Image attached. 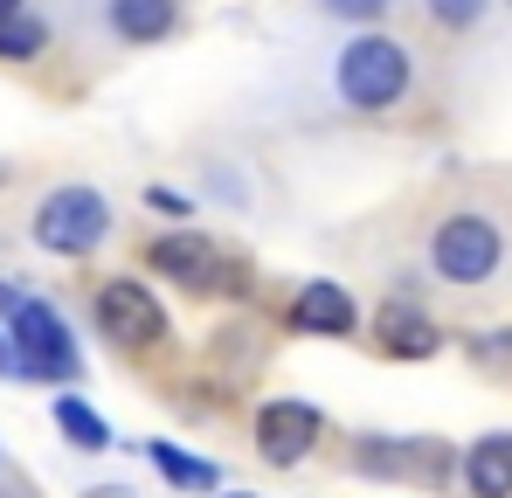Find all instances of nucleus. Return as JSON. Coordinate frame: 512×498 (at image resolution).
I'll return each instance as SVG.
<instances>
[{
  "instance_id": "nucleus-1",
  "label": "nucleus",
  "mask_w": 512,
  "mask_h": 498,
  "mask_svg": "<svg viewBox=\"0 0 512 498\" xmlns=\"http://www.w3.org/2000/svg\"><path fill=\"white\" fill-rule=\"evenodd\" d=\"M409 83H416V56L395 35H374V28L353 35L340 49V63H333V90L353 111H395L409 97Z\"/></svg>"
},
{
  "instance_id": "nucleus-2",
  "label": "nucleus",
  "mask_w": 512,
  "mask_h": 498,
  "mask_svg": "<svg viewBox=\"0 0 512 498\" xmlns=\"http://www.w3.org/2000/svg\"><path fill=\"white\" fill-rule=\"evenodd\" d=\"M7 332H14V353H21V381H42V388L84 381V353H77V339H70L56 305L21 298V312L7 319Z\"/></svg>"
},
{
  "instance_id": "nucleus-3",
  "label": "nucleus",
  "mask_w": 512,
  "mask_h": 498,
  "mask_svg": "<svg viewBox=\"0 0 512 498\" xmlns=\"http://www.w3.org/2000/svg\"><path fill=\"white\" fill-rule=\"evenodd\" d=\"M35 243L49 249V256H90V249L111 236V201L97 194V187H56V194H42V208H35Z\"/></svg>"
},
{
  "instance_id": "nucleus-4",
  "label": "nucleus",
  "mask_w": 512,
  "mask_h": 498,
  "mask_svg": "<svg viewBox=\"0 0 512 498\" xmlns=\"http://www.w3.org/2000/svg\"><path fill=\"white\" fill-rule=\"evenodd\" d=\"M499 256H506V236H499V222L492 215H443L436 222V236H429V270L443 277V284H485L492 270H499Z\"/></svg>"
},
{
  "instance_id": "nucleus-5",
  "label": "nucleus",
  "mask_w": 512,
  "mask_h": 498,
  "mask_svg": "<svg viewBox=\"0 0 512 498\" xmlns=\"http://www.w3.org/2000/svg\"><path fill=\"white\" fill-rule=\"evenodd\" d=\"M90 312H97V332L111 339V346H160L167 339V305L139 284V277H104L97 284V298H90Z\"/></svg>"
},
{
  "instance_id": "nucleus-6",
  "label": "nucleus",
  "mask_w": 512,
  "mask_h": 498,
  "mask_svg": "<svg viewBox=\"0 0 512 498\" xmlns=\"http://www.w3.org/2000/svg\"><path fill=\"white\" fill-rule=\"evenodd\" d=\"M319 436H326V415L312 409V402H263L256 409V450H263V464H305L312 450H319Z\"/></svg>"
},
{
  "instance_id": "nucleus-7",
  "label": "nucleus",
  "mask_w": 512,
  "mask_h": 498,
  "mask_svg": "<svg viewBox=\"0 0 512 498\" xmlns=\"http://www.w3.org/2000/svg\"><path fill=\"white\" fill-rule=\"evenodd\" d=\"M146 263H153L160 277H173V284H187V291H222V284H229V256L208 243L201 229H173V236H160V243L146 249Z\"/></svg>"
},
{
  "instance_id": "nucleus-8",
  "label": "nucleus",
  "mask_w": 512,
  "mask_h": 498,
  "mask_svg": "<svg viewBox=\"0 0 512 498\" xmlns=\"http://www.w3.org/2000/svg\"><path fill=\"white\" fill-rule=\"evenodd\" d=\"M291 332H305V339H346V332L360 326V305H353V291L333 284V277H312V284H298V298H291Z\"/></svg>"
},
{
  "instance_id": "nucleus-9",
  "label": "nucleus",
  "mask_w": 512,
  "mask_h": 498,
  "mask_svg": "<svg viewBox=\"0 0 512 498\" xmlns=\"http://www.w3.org/2000/svg\"><path fill=\"white\" fill-rule=\"evenodd\" d=\"M104 21H111L118 42L153 49V42H167L180 28V0H104Z\"/></svg>"
},
{
  "instance_id": "nucleus-10",
  "label": "nucleus",
  "mask_w": 512,
  "mask_h": 498,
  "mask_svg": "<svg viewBox=\"0 0 512 498\" xmlns=\"http://www.w3.org/2000/svg\"><path fill=\"white\" fill-rule=\"evenodd\" d=\"M374 339L395 353V360H429V353H443V326L416 312V305H388L381 319H374Z\"/></svg>"
},
{
  "instance_id": "nucleus-11",
  "label": "nucleus",
  "mask_w": 512,
  "mask_h": 498,
  "mask_svg": "<svg viewBox=\"0 0 512 498\" xmlns=\"http://www.w3.org/2000/svg\"><path fill=\"white\" fill-rule=\"evenodd\" d=\"M464 485L478 498H512V429H492L464 450Z\"/></svg>"
},
{
  "instance_id": "nucleus-12",
  "label": "nucleus",
  "mask_w": 512,
  "mask_h": 498,
  "mask_svg": "<svg viewBox=\"0 0 512 498\" xmlns=\"http://www.w3.org/2000/svg\"><path fill=\"white\" fill-rule=\"evenodd\" d=\"M146 457H153V471L167 478L173 492H222V471L208 457H187L180 443H146Z\"/></svg>"
},
{
  "instance_id": "nucleus-13",
  "label": "nucleus",
  "mask_w": 512,
  "mask_h": 498,
  "mask_svg": "<svg viewBox=\"0 0 512 498\" xmlns=\"http://www.w3.org/2000/svg\"><path fill=\"white\" fill-rule=\"evenodd\" d=\"M56 429H63V443H77V450H111V422L90 409L84 395H56Z\"/></svg>"
},
{
  "instance_id": "nucleus-14",
  "label": "nucleus",
  "mask_w": 512,
  "mask_h": 498,
  "mask_svg": "<svg viewBox=\"0 0 512 498\" xmlns=\"http://www.w3.org/2000/svg\"><path fill=\"white\" fill-rule=\"evenodd\" d=\"M42 49H49V21H35L28 7L0 14V63H35Z\"/></svg>"
},
{
  "instance_id": "nucleus-15",
  "label": "nucleus",
  "mask_w": 512,
  "mask_h": 498,
  "mask_svg": "<svg viewBox=\"0 0 512 498\" xmlns=\"http://www.w3.org/2000/svg\"><path fill=\"white\" fill-rule=\"evenodd\" d=\"M423 7H429V21H436V28H478L492 0H423Z\"/></svg>"
},
{
  "instance_id": "nucleus-16",
  "label": "nucleus",
  "mask_w": 512,
  "mask_h": 498,
  "mask_svg": "<svg viewBox=\"0 0 512 498\" xmlns=\"http://www.w3.org/2000/svg\"><path fill=\"white\" fill-rule=\"evenodd\" d=\"M146 208H160V215H173V222H187V215H194V201H187V194H173V187H146Z\"/></svg>"
},
{
  "instance_id": "nucleus-17",
  "label": "nucleus",
  "mask_w": 512,
  "mask_h": 498,
  "mask_svg": "<svg viewBox=\"0 0 512 498\" xmlns=\"http://www.w3.org/2000/svg\"><path fill=\"white\" fill-rule=\"evenodd\" d=\"M7 374L21 381V353H14V332H7V319H0V381H7Z\"/></svg>"
},
{
  "instance_id": "nucleus-18",
  "label": "nucleus",
  "mask_w": 512,
  "mask_h": 498,
  "mask_svg": "<svg viewBox=\"0 0 512 498\" xmlns=\"http://www.w3.org/2000/svg\"><path fill=\"white\" fill-rule=\"evenodd\" d=\"M326 7H333V14H353V21H374L388 0H326Z\"/></svg>"
},
{
  "instance_id": "nucleus-19",
  "label": "nucleus",
  "mask_w": 512,
  "mask_h": 498,
  "mask_svg": "<svg viewBox=\"0 0 512 498\" xmlns=\"http://www.w3.org/2000/svg\"><path fill=\"white\" fill-rule=\"evenodd\" d=\"M471 353H478V360H512V332L506 339H499V332H492V339H471Z\"/></svg>"
},
{
  "instance_id": "nucleus-20",
  "label": "nucleus",
  "mask_w": 512,
  "mask_h": 498,
  "mask_svg": "<svg viewBox=\"0 0 512 498\" xmlns=\"http://www.w3.org/2000/svg\"><path fill=\"white\" fill-rule=\"evenodd\" d=\"M21 298H28V291H14V284H0V319H14V312H21Z\"/></svg>"
},
{
  "instance_id": "nucleus-21",
  "label": "nucleus",
  "mask_w": 512,
  "mask_h": 498,
  "mask_svg": "<svg viewBox=\"0 0 512 498\" xmlns=\"http://www.w3.org/2000/svg\"><path fill=\"white\" fill-rule=\"evenodd\" d=\"M21 7H28V0H0V14H21Z\"/></svg>"
},
{
  "instance_id": "nucleus-22",
  "label": "nucleus",
  "mask_w": 512,
  "mask_h": 498,
  "mask_svg": "<svg viewBox=\"0 0 512 498\" xmlns=\"http://www.w3.org/2000/svg\"><path fill=\"white\" fill-rule=\"evenodd\" d=\"M222 498H256V492H222Z\"/></svg>"
}]
</instances>
